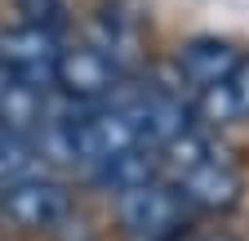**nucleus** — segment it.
<instances>
[{"instance_id":"7","label":"nucleus","mask_w":249,"mask_h":241,"mask_svg":"<svg viewBox=\"0 0 249 241\" xmlns=\"http://www.w3.org/2000/svg\"><path fill=\"white\" fill-rule=\"evenodd\" d=\"M169 183L178 188L182 205L205 210V215H227V210L240 201V192H245V174L236 170V161L223 152V147H218L205 165H196V170L169 179Z\"/></svg>"},{"instance_id":"3","label":"nucleus","mask_w":249,"mask_h":241,"mask_svg":"<svg viewBox=\"0 0 249 241\" xmlns=\"http://www.w3.org/2000/svg\"><path fill=\"white\" fill-rule=\"evenodd\" d=\"M124 112H129V120L138 125V134H142V143L147 147H169L174 139H182L187 130H196V107L187 103L174 85H156V80H147V85H134V89H124V94L116 99Z\"/></svg>"},{"instance_id":"4","label":"nucleus","mask_w":249,"mask_h":241,"mask_svg":"<svg viewBox=\"0 0 249 241\" xmlns=\"http://www.w3.org/2000/svg\"><path fill=\"white\" fill-rule=\"evenodd\" d=\"M134 147H142V134L120 103H98V107L80 103V112H76V165H85L93 174L107 161L134 152Z\"/></svg>"},{"instance_id":"6","label":"nucleus","mask_w":249,"mask_h":241,"mask_svg":"<svg viewBox=\"0 0 249 241\" xmlns=\"http://www.w3.org/2000/svg\"><path fill=\"white\" fill-rule=\"evenodd\" d=\"M116 215H120V223H124L129 237H147V241L174 237L178 241L187 205H182V197H178V188L169 179H156L147 188H134V192L116 197Z\"/></svg>"},{"instance_id":"12","label":"nucleus","mask_w":249,"mask_h":241,"mask_svg":"<svg viewBox=\"0 0 249 241\" xmlns=\"http://www.w3.org/2000/svg\"><path fill=\"white\" fill-rule=\"evenodd\" d=\"M196 116L205 120V125H231V120H240L231 80L227 85H213V89H200V94H196Z\"/></svg>"},{"instance_id":"8","label":"nucleus","mask_w":249,"mask_h":241,"mask_svg":"<svg viewBox=\"0 0 249 241\" xmlns=\"http://www.w3.org/2000/svg\"><path fill=\"white\" fill-rule=\"evenodd\" d=\"M240 58H245V54H236L227 40H218V36H196V40L178 45L174 67H178L182 85H192V94H200V89L227 85L231 72L240 67Z\"/></svg>"},{"instance_id":"14","label":"nucleus","mask_w":249,"mask_h":241,"mask_svg":"<svg viewBox=\"0 0 249 241\" xmlns=\"http://www.w3.org/2000/svg\"><path fill=\"white\" fill-rule=\"evenodd\" d=\"M178 241H236L231 232H187V237H178Z\"/></svg>"},{"instance_id":"1","label":"nucleus","mask_w":249,"mask_h":241,"mask_svg":"<svg viewBox=\"0 0 249 241\" xmlns=\"http://www.w3.org/2000/svg\"><path fill=\"white\" fill-rule=\"evenodd\" d=\"M62 54H67V45L45 22H14L0 32V72L31 85V89H45V94L58 80Z\"/></svg>"},{"instance_id":"2","label":"nucleus","mask_w":249,"mask_h":241,"mask_svg":"<svg viewBox=\"0 0 249 241\" xmlns=\"http://www.w3.org/2000/svg\"><path fill=\"white\" fill-rule=\"evenodd\" d=\"M129 85V67L116 63L111 54L93 49L89 40L85 45H71L58 63V80L53 89L67 103H85V107H98V103H116Z\"/></svg>"},{"instance_id":"9","label":"nucleus","mask_w":249,"mask_h":241,"mask_svg":"<svg viewBox=\"0 0 249 241\" xmlns=\"http://www.w3.org/2000/svg\"><path fill=\"white\" fill-rule=\"evenodd\" d=\"M89 179H93L103 192L124 197V192H134V188H147V183H156V179H165V170H160V152L142 143V147H134V152L107 161L103 170H93Z\"/></svg>"},{"instance_id":"10","label":"nucleus","mask_w":249,"mask_h":241,"mask_svg":"<svg viewBox=\"0 0 249 241\" xmlns=\"http://www.w3.org/2000/svg\"><path fill=\"white\" fill-rule=\"evenodd\" d=\"M45 112H49L45 89H31V85H22V80L0 72V125H9V130H18V134L31 139L40 130Z\"/></svg>"},{"instance_id":"11","label":"nucleus","mask_w":249,"mask_h":241,"mask_svg":"<svg viewBox=\"0 0 249 241\" xmlns=\"http://www.w3.org/2000/svg\"><path fill=\"white\" fill-rule=\"evenodd\" d=\"M36 165H40L36 143H31L27 134H18V130H9V125H0V188L31 179Z\"/></svg>"},{"instance_id":"5","label":"nucleus","mask_w":249,"mask_h":241,"mask_svg":"<svg viewBox=\"0 0 249 241\" xmlns=\"http://www.w3.org/2000/svg\"><path fill=\"white\" fill-rule=\"evenodd\" d=\"M0 215L22 232H53L71 215V192L49 174H31L22 183L0 188Z\"/></svg>"},{"instance_id":"13","label":"nucleus","mask_w":249,"mask_h":241,"mask_svg":"<svg viewBox=\"0 0 249 241\" xmlns=\"http://www.w3.org/2000/svg\"><path fill=\"white\" fill-rule=\"evenodd\" d=\"M231 94H236V107H240V120L249 116V54L240 58V67L231 72Z\"/></svg>"}]
</instances>
